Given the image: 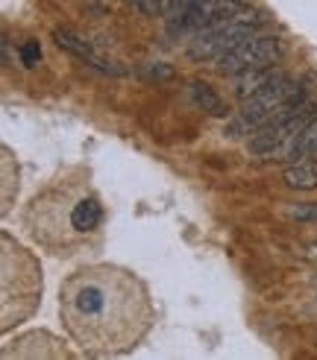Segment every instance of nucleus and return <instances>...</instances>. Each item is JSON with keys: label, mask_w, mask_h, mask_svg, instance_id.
<instances>
[{"label": "nucleus", "mask_w": 317, "mask_h": 360, "mask_svg": "<svg viewBox=\"0 0 317 360\" xmlns=\"http://www.w3.org/2000/svg\"><path fill=\"white\" fill-rule=\"evenodd\" d=\"M62 314L85 349H127L144 334L150 304L132 276L118 269H82L65 284Z\"/></svg>", "instance_id": "obj_1"}, {"label": "nucleus", "mask_w": 317, "mask_h": 360, "mask_svg": "<svg viewBox=\"0 0 317 360\" xmlns=\"http://www.w3.org/2000/svg\"><path fill=\"white\" fill-rule=\"evenodd\" d=\"M268 21L261 12L256 9H241L235 18H229L226 24L215 27V30H203V32H194V41H188V56L194 62H215L218 56L229 53L232 47H238L241 41L253 39L256 30Z\"/></svg>", "instance_id": "obj_2"}, {"label": "nucleus", "mask_w": 317, "mask_h": 360, "mask_svg": "<svg viewBox=\"0 0 317 360\" xmlns=\"http://www.w3.org/2000/svg\"><path fill=\"white\" fill-rule=\"evenodd\" d=\"M297 94H306L303 85H299L297 79H291L288 74L276 77L273 82H268V85H264L261 91H256L253 97L241 100V109H238V115H235L232 120L226 123L223 135H229V138H235V135H250L253 129H259V126L279 109L282 103H288V100L297 97Z\"/></svg>", "instance_id": "obj_3"}, {"label": "nucleus", "mask_w": 317, "mask_h": 360, "mask_svg": "<svg viewBox=\"0 0 317 360\" xmlns=\"http://www.w3.org/2000/svg\"><path fill=\"white\" fill-rule=\"evenodd\" d=\"M282 56H285V44L279 39H273V35H253V39H247L229 53H223V56H218L215 70L223 77L226 74L235 77L241 70H250V68H271Z\"/></svg>", "instance_id": "obj_4"}, {"label": "nucleus", "mask_w": 317, "mask_h": 360, "mask_svg": "<svg viewBox=\"0 0 317 360\" xmlns=\"http://www.w3.org/2000/svg\"><path fill=\"white\" fill-rule=\"evenodd\" d=\"M53 39H56V44H59V47H65L68 53H74V56H80L82 62H88L92 68L103 70V74H112V77H120V74H123V68H118L112 59H106L103 53H97V50L92 47V41H85L82 35L70 32L68 27H56V30H53Z\"/></svg>", "instance_id": "obj_5"}, {"label": "nucleus", "mask_w": 317, "mask_h": 360, "mask_svg": "<svg viewBox=\"0 0 317 360\" xmlns=\"http://www.w3.org/2000/svg\"><path fill=\"white\" fill-rule=\"evenodd\" d=\"M285 70H279L276 65L271 68H250V70H241V74H235V82H232V94L238 100H247L253 97L256 91H261L268 82H273L276 77H282Z\"/></svg>", "instance_id": "obj_6"}, {"label": "nucleus", "mask_w": 317, "mask_h": 360, "mask_svg": "<svg viewBox=\"0 0 317 360\" xmlns=\"http://www.w3.org/2000/svg\"><path fill=\"white\" fill-rule=\"evenodd\" d=\"M279 155L285 158V161H303L309 155H317V117L297 138H291L285 147L279 150Z\"/></svg>", "instance_id": "obj_7"}, {"label": "nucleus", "mask_w": 317, "mask_h": 360, "mask_svg": "<svg viewBox=\"0 0 317 360\" xmlns=\"http://www.w3.org/2000/svg\"><path fill=\"white\" fill-rule=\"evenodd\" d=\"M285 185L294 191H311L317 188V158L291 161L285 167Z\"/></svg>", "instance_id": "obj_8"}, {"label": "nucleus", "mask_w": 317, "mask_h": 360, "mask_svg": "<svg viewBox=\"0 0 317 360\" xmlns=\"http://www.w3.org/2000/svg\"><path fill=\"white\" fill-rule=\"evenodd\" d=\"M188 94H191V100H194V105H197V109L215 115V117H223V115H226V103L215 94V88H211L209 82H200V79L188 82Z\"/></svg>", "instance_id": "obj_9"}, {"label": "nucleus", "mask_w": 317, "mask_h": 360, "mask_svg": "<svg viewBox=\"0 0 317 360\" xmlns=\"http://www.w3.org/2000/svg\"><path fill=\"white\" fill-rule=\"evenodd\" d=\"M100 220H103V208L97 200H92V196H88V200H80L74 205V211H70V226L77 231H94L100 226Z\"/></svg>", "instance_id": "obj_10"}, {"label": "nucleus", "mask_w": 317, "mask_h": 360, "mask_svg": "<svg viewBox=\"0 0 317 360\" xmlns=\"http://www.w3.org/2000/svg\"><path fill=\"white\" fill-rule=\"evenodd\" d=\"M138 74L147 77V79H170L173 77V68L165 65V62H147V65L138 68Z\"/></svg>", "instance_id": "obj_11"}, {"label": "nucleus", "mask_w": 317, "mask_h": 360, "mask_svg": "<svg viewBox=\"0 0 317 360\" xmlns=\"http://www.w3.org/2000/svg\"><path fill=\"white\" fill-rule=\"evenodd\" d=\"M291 220H303V223H317V202H299L288 208Z\"/></svg>", "instance_id": "obj_12"}, {"label": "nucleus", "mask_w": 317, "mask_h": 360, "mask_svg": "<svg viewBox=\"0 0 317 360\" xmlns=\"http://www.w3.org/2000/svg\"><path fill=\"white\" fill-rule=\"evenodd\" d=\"M132 4L144 15H168V9L173 6V0H132Z\"/></svg>", "instance_id": "obj_13"}, {"label": "nucleus", "mask_w": 317, "mask_h": 360, "mask_svg": "<svg viewBox=\"0 0 317 360\" xmlns=\"http://www.w3.org/2000/svg\"><path fill=\"white\" fill-rule=\"evenodd\" d=\"M21 62H24V68H35V65L42 62V44L35 41V39H30V41L21 44Z\"/></svg>", "instance_id": "obj_14"}]
</instances>
